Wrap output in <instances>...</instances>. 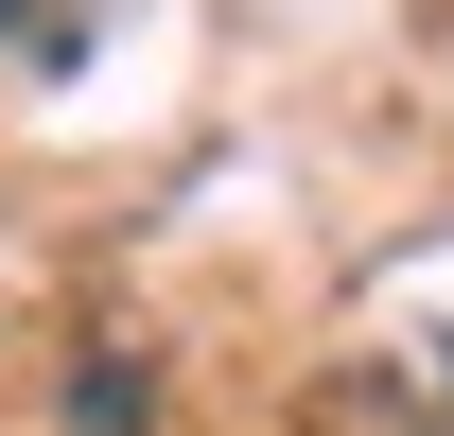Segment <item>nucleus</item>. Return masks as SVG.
<instances>
[{
  "label": "nucleus",
  "mask_w": 454,
  "mask_h": 436,
  "mask_svg": "<svg viewBox=\"0 0 454 436\" xmlns=\"http://www.w3.org/2000/svg\"><path fill=\"white\" fill-rule=\"evenodd\" d=\"M0 53H70V0H0Z\"/></svg>",
  "instance_id": "nucleus-1"
}]
</instances>
